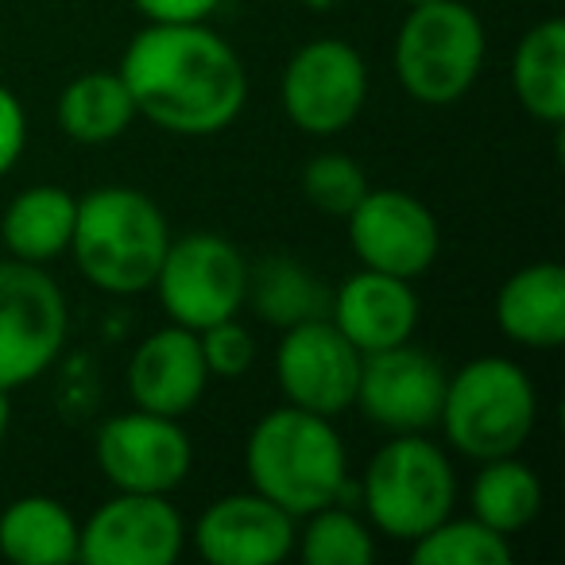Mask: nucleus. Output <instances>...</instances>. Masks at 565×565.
I'll use <instances>...</instances> for the list:
<instances>
[{"label": "nucleus", "instance_id": "nucleus-28", "mask_svg": "<svg viewBox=\"0 0 565 565\" xmlns=\"http://www.w3.org/2000/svg\"><path fill=\"white\" fill-rule=\"evenodd\" d=\"M198 341H202V356L210 376L241 380L256 364V338L236 318H225V322H213L205 330H198Z\"/></svg>", "mask_w": 565, "mask_h": 565}, {"label": "nucleus", "instance_id": "nucleus-6", "mask_svg": "<svg viewBox=\"0 0 565 565\" xmlns=\"http://www.w3.org/2000/svg\"><path fill=\"white\" fill-rule=\"evenodd\" d=\"M488 35L480 17L461 0L411 4L395 35V78L415 102L454 105L484 66Z\"/></svg>", "mask_w": 565, "mask_h": 565}, {"label": "nucleus", "instance_id": "nucleus-24", "mask_svg": "<svg viewBox=\"0 0 565 565\" xmlns=\"http://www.w3.org/2000/svg\"><path fill=\"white\" fill-rule=\"evenodd\" d=\"M469 500H472V519H480L484 526H492V531L511 539V534H519L523 526H531L539 519L542 480L515 454L492 457V461H480Z\"/></svg>", "mask_w": 565, "mask_h": 565}, {"label": "nucleus", "instance_id": "nucleus-25", "mask_svg": "<svg viewBox=\"0 0 565 565\" xmlns=\"http://www.w3.org/2000/svg\"><path fill=\"white\" fill-rule=\"evenodd\" d=\"M302 519L307 523L295 531V546L307 565H369L376 557V534L369 519L349 511V503H326Z\"/></svg>", "mask_w": 565, "mask_h": 565}, {"label": "nucleus", "instance_id": "nucleus-22", "mask_svg": "<svg viewBox=\"0 0 565 565\" xmlns=\"http://www.w3.org/2000/svg\"><path fill=\"white\" fill-rule=\"evenodd\" d=\"M511 86L523 105L542 125L565 120V24L542 20L519 40L511 58Z\"/></svg>", "mask_w": 565, "mask_h": 565}, {"label": "nucleus", "instance_id": "nucleus-18", "mask_svg": "<svg viewBox=\"0 0 565 565\" xmlns=\"http://www.w3.org/2000/svg\"><path fill=\"white\" fill-rule=\"evenodd\" d=\"M495 326L526 349H557L565 341V267L554 259L526 264L495 295Z\"/></svg>", "mask_w": 565, "mask_h": 565}, {"label": "nucleus", "instance_id": "nucleus-17", "mask_svg": "<svg viewBox=\"0 0 565 565\" xmlns=\"http://www.w3.org/2000/svg\"><path fill=\"white\" fill-rule=\"evenodd\" d=\"M330 322L361 353L403 345L418 326V295L411 279H395V275L361 267L356 275L333 287Z\"/></svg>", "mask_w": 565, "mask_h": 565}, {"label": "nucleus", "instance_id": "nucleus-27", "mask_svg": "<svg viewBox=\"0 0 565 565\" xmlns=\"http://www.w3.org/2000/svg\"><path fill=\"white\" fill-rule=\"evenodd\" d=\"M369 190L372 186L364 167L353 156H341V151H326V156H315L302 167V194L315 210L330 213V217H349Z\"/></svg>", "mask_w": 565, "mask_h": 565}, {"label": "nucleus", "instance_id": "nucleus-1", "mask_svg": "<svg viewBox=\"0 0 565 565\" xmlns=\"http://www.w3.org/2000/svg\"><path fill=\"white\" fill-rule=\"evenodd\" d=\"M136 113L174 136L225 132L244 109L248 74L244 63L213 28L148 24L120 55Z\"/></svg>", "mask_w": 565, "mask_h": 565}, {"label": "nucleus", "instance_id": "nucleus-4", "mask_svg": "<svg viewBox=\"0 0 565 565\" xmlns=\"http://www.w3.org/2000/svg\"><path fill=\"white\" fill-rule=\"evenodd\" d=\"M438 423L449 446L472 461L519 454L539 426V392L515 361L477 356L446 376Z\"/></svg>", "mask_w": 565, "mask_h": 565}, {"label": "nucleus", "instance_id": "nucleus-29", "mask_svg": "<svg viewBox=\"0 0 565 565\" xmlns=\"http://www.w3.org/2000/svg\"><path fill=\"white\" fill-rule=\"evenodd\" d=\"M28 143V113L9 86H0V179L20 163Z\"/></svg>", "mask_w": 565, "mask_h": 565}, {"label": "nucleus", "instance_id": "nucleus-12", "mask_svg": "<svg viewBox=\"0 0 565 565\" xmlns=\"http://www.w3.org/2000/svg\"><path fill=\"white\" fill-rule=\"evenodd\" d=\"M446 376L438 356L411 341L376 349L361 356L353 407H361V415L387 434H426L438 426Z\"/></svg>", "mask_w": 565, "mask_h": 565}, {"label": "nucleus", "instance_id": "nucleus-7", "mask_svg": "<svg viewBox=\"0 0 565 565\" xmlns=\"http://www.w3.org/2000/svg\"><path fill=\"white\" fill-rule=\"evenodd\" d=\"M71 310L40 264L0 259V392L40 380L58 361Z\"/></svg>", "mask_w": 565, "mask_h": 565}, {"label": "nucleus", "instance_id": "nucleus-16", "mask_svg": "<svg viewBox=\"0 0 565 565\" xmlns=\"http://www.w3.org/2000/svg\"><path fill=\"white\" fill-rule=\"evenodd\" d=\"M202 341L186 326H163L132 349L128 361V395L140 411L167 418H182L202 403L210 387Z\"/></svg>", "mask_w": 565, "mask_h": 565}, {"label": "nucleus", "instance_id": "nucleus-23", "mask_svg": "<svg viewBox=\"0 0 565 565\" xmlns=\"http://www.w3.org/2000/svg\"><path fill=\"white\" fill-rule=\"evenodd\" d=\"M140 117L117 71H89L58 94L55 120L78 143H113Z\"/></svg>", "mask_w": 565, "mask_h": 565}, {"label": "nucleus", "instance_id": "nucleus-26", "mask_svg": "<svg viewBox=\"0 0 565 565\" xmlns=\"http://www.w3.org/2000/svg\"><path fill=\"white\" fill-rule=\"evenodd\" d=\"M511 539L480 519H441L438 526L411 542V562L418 565H511Z\"/></svg>", "mask_w": 565, "mask_h": 565}, {"label": "nucleus", "instance_id": "nucleus-8", "mask_svg": "<svg viewBox=\"0 0 565 565\" xmlns=\"http://www.w3.org/2000/svg\"><path fill=\"white\" fill-rule=\"evenodd\" d=\"M156 295L167 318L186 330L236 318L248 295V264L241 248L217 233H190L167 244L156 275Z\"/></svg>", "mask_w": 565, "mask_h": 565}, {"label": "nucleus", "instance_id": "nucleus-20", "mask_svg": "<svg viewBox=\"0 0 565 565\" xmlns=\"http://www.w3.org/2000/svg\"><path fill=\"white\" fill-rule=\"evenodd\" d=\"M82 523L55 495H20L0 511V554L17 565L78 562Z\"/></svg>", "mask_w": 565, "mask_h": 565}, {"label": "nucleus", "instance_id": "nucleus-9", "mask_svg": "<svg viewBox=\"0 0 565 565\" xmlns=\"http://www.w3.org/2000/svg\"><path fill=\"white\" fill-rule=\"evenodd\" d=\"M282 109L307 136H338L369 102V66L345 40H310L282 71Z\"/></svg>", "mask_w": 565, "mask_h": 565}, {"label": "nucleus", "instance_id": "nucleus-15", "mask_svg": "<svg viewBox=\"0 0 565 565\" xmlns=\"http://www.w3.org/2000/svg\"><path fill=\"white\" fill-rule=\"evenodd\" d=\"M295 515L248 488L198 515L194 546L210 565H279L295 550Z\"/></svg>", "mask_w": 565, "mask_h": 565}, {"label": "nucleus", "instance_id": "nucleus-2", "mask_svg": "<svg viewBox=\"0 0 565 565\" xmlns=\"http://www.w3.org/2000/svg\"><path fill=\"white\" fill-rule=\"evenodd\" d=\"M244 472L252 492L302 519L326 503H345L349 457L333 418L302 407H275L244 441Z\"/></svg>", "mask_w": 565, "mask_h": 565}, {"label": "nucleus", "instance_id": "nucleus-32", "mask_svg": "<svg viewBox=\"0 0 565 565\" xmlns=\"http://www.w3.org/2000/svg\"><path fill=\"white\" fill-rule=\"evenodd\" d=\"M403 4H426V0H403Z\"/></svg>", "mask_w": 565, "mask_h": 565}, {"label": "nucleus", "instance_id": "nucleus-5", "mask_svg": "<svg viewBox=\"0 0 565 565\" xmlns=\"http://www.w3.org/2000/svg\"><path fill=\"white\" fill-rule=\"evenodd\" d=\"M361 503L372 531L395 542H415L454 515V465L438 441L423 434H392V441H384L364 465Z\"/></svg>", "mask_w": 565, "mask_h": 565}, {"label": "nucleus", "instance_id": "nucleus-14", "mask_svg": "<svg viewBox=\"0 0 565 565\" xmlns=\"http://www.w3.org/2000/svg\"><path fill=\"white\" fill-rule=\"evenodd\" d=\"M186 546V523L167 495L117 492L78 531L86 565H174Z\"/></svg>", "mask_w": 565, "mask_h": 565}, {"label": "nucleus", "instance_id": "nucleus-30", "mask_svg": "<svg viewBox=\"0 0 565 565\" xmlns=\"http://www.w3.org/2000/svg\"><path fill=\"white\" fill-rule=\"evenodd\" d=\"M148 24H202L217 12L221 0H132Z\"/></svg>", "mask_w": 565, "mask_h": 565}, {"label": "nucleus", "instance_id": "nucleus-19", "mask_svg": "<svg viewBox=\"0 0 565 565\" xmlns=\"http://www.w3.org/2000/svg\"><path fill=\"white\" fill-rule=\"evenodd\" d=\"M74 213H78V198H71V190L51 186V182L28 186L12 198L0 217V241L12 259L47 267L71 248Z\"/></svg>", "mask_w": 565, "mask_h": 565}, {"label": "nucleus", "instance_id": "nucleus-31", "mask_svg": "<svg viewBox=\"0 0 565 565\" xmlns=\"http://www.w3.org/2000/svg\"><path fill=\"white\" fill-rule=\"evenodd\" d=\"M9 423H12V403H9V392H0V446L9 438Z\"/></svg>", "mask_w": 565, "mask_h": 565}, {"label": "nucleus", "instance_id": "nucleus-21", "mask_svg": "<svg viewBox=\"0 0 565 565\" xmlns=\"http://www.w3.org/2000/svg\"><path fill=\"white\" fill-rule=\"evenodd\" d=\"M330 287L295 256H264L256 267H248L244 302L275 330H291L299 322L330 318Z\"/></svg>", "mask_w": 565, "mask_h": 565}, {"label": "nucleus", "instance_id": "nucleus-10", "mask_svg": "<svg viewBox=\"0 0 565 565\" xmlns=\"http://www.w3.org/2000/svg\"><path fill=\"white\" fill-rule=\"evenodd\" d=\"M94 457L117 492L171 495L194 469V441L179 418L136 407L97 430Z\"/></svg>", "mask_w": 565, "mask_h": 565}, {"label": "nucleus", "instance_id": "nucleus-11", "mask_svg": "<svg viewBox=\"0 0 565 565\" xmlns=\"http://www.w3.org/2000/svg\"><path fill=\"white\" fill-rule=\"evenodd\" d=\"M361 356V349L330 318L299 322L282 330L279 345H275V384L291 407L338 418L356 399Z\"/></svg>", "mask_w": 565, "mask_h": 565}, {"label": "nucleus", "instance_id": "nucleus-3", "mask_svg": "<svg viewBox=\"0 0 565 565\" xmlns=\"http://www.w3.org/2000/svg\"><path fill=\"white\" fill-rule=\"evenodd\" d=\"M171 244L156 198L132 186H97L78 198L71 248L78 271L105 295L151 291Z\"/></svg>", "mask_w": 565, "mask_h": 565}, {"label": "nucleus", "instance_id": "nucleus-13", "mask_svg": "<svg viewBox=\"0 0 565 565\" xmlns=\"http://www.w3.org/2000/svg\"><path fill=\"white\" fill-rule=\"evenodd\" d=\"M349 244L361 267L415 282L441 252V225L423 198L407 190H369L349 213Z\"/></svg>", "mask_w": 565, "mask_h": 565}]
</instances>
